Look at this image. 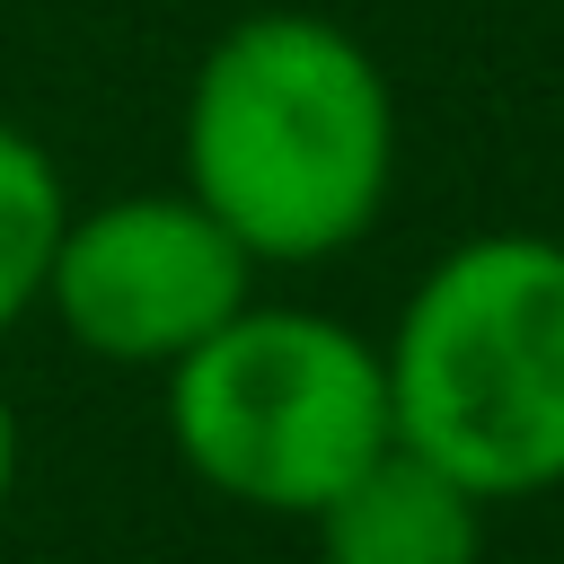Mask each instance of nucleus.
<instances>
[{
    "label": "nucleus",
    "instance_id": "6",
    "mask_svg": "<svg viewBox=\"0 0 564 564\" xmlns=\"http://www.w3.org/2000/svg\"><path fill=\"white\" fill-rule=\"evenodd\" d=\"M62 176L53 159L0 123V335L44 300V264H53V238H62Z\"/></svg>",
    "mask_w": 564,
    "mask_h": 564
},
{
    "label": "nucleus",
    "instance_id": "3",
    "mask_svg": "<svg viewBox=\"0 0 564 564\" xmlns=\"http://www.w3.org/2000/svg\"><path fill=\"white\" fill-rule=\"evenodd\" d=\"M176 458L256 511H317L388 441V361L317 308H238L185 361H167Z\"/></svg>",
    "mask_w": 564,
    "mask_h": 564
},
{
    "label": "nucleus",
    "instance_id": "7",
    "mask_svg": "<svg viewBox=\"0 0 564 564\" xmlns=\"http://www.w3.org/2000/svg\"><path fill=\"white\" fill-rule=\"evenodd\" d=\"M9 485H18V414L0 397V502H9Z\"/></svg>",
    "mask_w": 564,
    "mask_h": 564
},
{
    "label": "nucleus",
    "instance_id": "1",
    "mask_svg": "<svg viewBox=\"0 0 564 564\" xmlns=\"http://www.w3.org/2000/svg\"><path fill=\"white\" fill-rule=\"evenodd\" d=\"M397 167V106L379 62L308 9L238 18L185 97V194L256 256L317 264L352 247Z\"/></svg>",
    "mask_w": 564,
    "mask_h": 564
},
{
    "label": "nucleus",
    "instance_id": "4",
    "mask_svg": "<svg viewBox=\"0 0 564 564\" xmlns=\"http://www.w3.org/2000/svg\"><path fill=\"white\" fill-rule=\"evenodd\" d=\"M256 256L194 194H123L106 212L62 220L44 300L70 344L106 361H185L212 326L247 308Z\"/></svg>",
    "mask_w": 564,
    "mask_h": 564
},
{
    "label": "nucleus",
    "instance_id": "5",
    "mask_svg": "<svg viewBox=\"0 0 564 564\" xmlns=\"http://www.w3.org/2000/svg\"><path fill=\"white\" fill-rule=\"evenodd\" d=\"M308 520L326 564H476L485 546V494H467L449 467H432L405 441H388Z\"/></svg>",
    "mask_w": 564,
    "mask_h": 564
},
{
    "label": "nucleus",
    "instance_id": "2",
    "mask_svg": "<svg viewBox=\"0 0 564 564\" xmlns=\"http://www.w3.org/2000/svg\"><path fill=\"white\" fill-rule=\"evenodd\" d=\"M397 441L467 494L564 485V247L502 229L449 247L388 335Z\"/></svg>",
    "mask_w": 564,
    "mask_h": 564
}]
</instances>
